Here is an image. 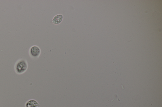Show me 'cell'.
<instances>
[{"label": "cell", "instance_id": "3957f363", "mask_svg": "<svg viewBox=\"0 0 162 107\" xmlns=\"http://www.w3.org/2000/svg\"><path fill=\"white\" fill-rule=\"evenodd\" d=\"M26 107H39L40 105L37 101L35 100L32 99L27 101L25 104Z\"/></svg>", "mask_w": 162, "mask_h": 107}, {"label": "cell", "instance_id": "6da1fadb", "mask_svg": "<svg viewBox=\"0 0 162 107\" xmlns=\"http://www.w3.org/2000/svg\"><path fill=\"white\" fill-rule=\"evenodd\" d=\"M28 68V64L27 60L24 59H21L17 61L15 64L14 68L16 73L22 74L25 72Z\"/></svg>", "mask_w": 162, "mask_h": 107}, {"label": "cell", "instance_id": "277c9868", "mask_svg": "<svg viewBox=\"0 0 162 107\" xmlns=\"http://www.w3.org/2000/svg\"><path fill=\"white\" fill-rule=\"evenodd\" d=\"M63 16L61 14H58L55 16L53 18L52 22L55 25H58L61 23L63 21Z\"/></svg>", "mask_w": 162, "mask_h": 107}, {"label": "cell", "instance_id": "7a4b0ae2", "mask_svg": "<svg viewBox=\"0 0 162 107\" xmlns=\"http://www.w3.org/2000/svg\"><path fill=\"white\" fill-rule=\"evenodd\" d=\"M41 54L40 48L37 46H33L30 48L29 54L30 56L33 58H39Z\"/></svg>", "mask_w": 162, "mask_h": 107}]
</instances>
